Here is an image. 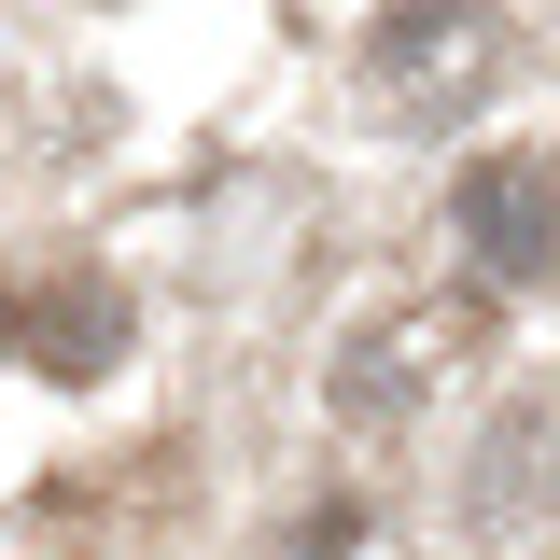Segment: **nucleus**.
<instances>
[{
  "mask_svg": "<svg viewBox=\"0 0 560 560\" xmlns=\"http://www.w3.org/2000/svg\"><path fill=\"white\" fill-rule=\"evenodd\" d=\"M350 70H364V113L378 127H463L504 84V14L490 0H393Z\"/></svg>",
  "mask_w": 560,
  "mask_h": 560,
  "instance_id": "nucleus-1",
  "label": "nucleus"
},
{
  "mask_svg": "<svg viewBox=\"0 0 560 560\" xmlns=\"http://www.w3.org/2000/svg\"><path fill=\"white\" fill-rule=\"evenodd\" d=\"M448 224H463V267H477L490 294L560 280V168L547 154H477V168L448 183Z\"/></svg>",
  "mask_w": 560,
  "mask_h": 560,
  "instance_id": "nucleus-2",
  "label": "nucleus"
},
{
  "mask_svg": "<svg viewBox=\"0 0 560 560\" xmlns=\"http://www.w3.org/2000/svg\"><path fill=\"white\" fill-rule=\"evenodd\" d=\"M547 477H560V407H547V393H518V407L490 420V463L463 477V518L504 533V518H533V504H547Z\"/></svg>",
  "mask_w": 560,
  "mask_h": 560,
  "instance_id": "nucleus-3",
  "label": "nucleus"
},
{
  "mask_svg": "<svg viewBox=\"0 0 560 560\" xmlns=\"http://www.w3.org/2000/svg\"><path fill=\"white\" fill-rule=\"evenodd\" d=\"M113 337H127V308H113L98 280H57V294H28V350H43L57 378H98V364H113Z\"/></svg>",
  "mask_w": 560,
  "mask_h": 560,
  "instance_id": "nucleus-4",
  "label": "nucleus"
},
{
  "mask_svg": "<svg viewBox=\"0 0 560 560\" xmlns=\"http://www.w3.org/2000/svg\"><path fill=\"white\" fill-rule=\"evenodd\" d=\"M420 407V337L393 323L378 350H337V420H407Z\"/></svg>",
  "mask_w": 560,
  "mask_h": 560,
  "instance_id": "nucleus-5",
  "label": "nucleus"
},
{
  "mask_svg": "<svg viewBox=\"0 0 560 560\" xmlns=\"http://www.w3.org/2000/svg\"><path fill=\"white\" fill-rule=\"evenodd\" d=\"M0 350H28V294L14 280H0Z\"/></svg>",
  "mask_w": 560,
  "mask_h": 560,
  "instance_id": "nucleus-6",
  "label": "nucleus"
}]
</instances>
